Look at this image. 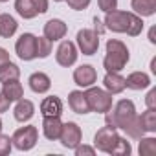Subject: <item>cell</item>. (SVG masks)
<instances>
[{
    "mask_svg": "<svg viewBox=\"0 0 156 156\" xmlns=\"http://www.w3.org/2000/svg\"><path fill=\"white\" fill-rule=\"evenodd\" d=\"M11 147H13V141L9 136H4L0 134V156H6L11 152Z\"/></svg>",
    "mask_w": 156,
    "mask_h": 156,
    "instance_id": "obj_29",
    "label": "cell"
},
{
    "mask_svg": "<svg viewBox=\"0 0 156 156\" xmlns=\"http://www.w3.org/2000/svg\"><path fill=\"white\" fill-rule=\"evenodd\" d=\"M85 98L88 101L90 110L94 112H101L105 114L107 110L112 108V94H108L103 88H96V87H88V90L85 92Z\"/></svg>",
    "mask_w": 156,
    "mask_h": 156,
    "instance_id": "obj_4",
    "label": "cell"
},
{
    "mask_svg": "<svg viewBox=\"0 0 156 156\" xmlns=\"http://www.w3.org/2000/svg\"><path fill=\"white\" fill-rule=\"evenodd\" d=\"M20 77V68L17 64H13L11 61L0 66V83H8V81H13V79H19Z\"/></svg>",
    "mask_w": 156,
    "mask_h": 156,
    "instance_id": "obj_24",
    "label": "cell"
},
{
    "mask_svg": "<svg viewBox=\"0 0 156 156\" xmlns=\"http://www.w3.org/2000/svg\"><path fill=\"white\" fill-rule=\"evenodd\" d=\"M66 4H68L72 9H75V11H83V9L88 8L90 0H66Z\"/></svg>",
    "mask_w": 156,
    "mask_h": 156,
    "instance_id": "obj_31",
    "label": "cell"
},
{
    "mask_svg": "<svg viewBox=\"0 0 156 156\" xmlns=\"http://www.w3.org/2000/svg\"><path fill=\"white\" fill-rule=\"evenodd\" d=\"M98 6H99L101 11L108 13V11L118 9V0H98Z\"/></svg>",
    "mask_w": 156,
    "mask_h": 156,
    "instance_id": "obj_30",
    "label": "cell"
},
{
    "mask_svg": "<svg viewBox=\"0 0 156 156\" xmlns=\"http://www.w3.org/2000/svg\"><path fill=\"white\" fill-rule=\"evenodd\" d=\"M105 121L108 127L114 129H121L127 132L129 138L132 140H140L143 136V129L140 125V118L136 116V107L130 99H121L116 103L114 110H107L105 112Z\"/></svg>",
    "mask_w": 156,
    "mask_h": 156,
    "instance_id": "obj_1",
    "label": "cell"
},
{
    "mask_svg": "<svg viewBox=\"0 0 156 156\" xmlns=\"http://www.w3.org/2000/svg\"><path fill=\"white\" fill-rule=\"evenodd\" d=\"M105 26L110 31L116 33H127L130 37H138L143 30V22L141 17H138L136 13H129V11H108L105 17Z\"/></svg>",
    "mask_w": 156,
    "mask_h": 156,
    "instance_id": "obj_2",
    "label": "cell"
},
{
    "mask_svg": "<svg viewBox=\"0 0 156 156\" xmlns=\"http://www.w3.org/2000/svg\"><path fill=\"white\" fill-rule=\"evenodd\" d=\"M55 61H57V64H61L64 68L72 66L77 61V48H75V44L72 41H62L59 44V48H57Z\"/></svg>",
    "mask_w": 156,
    "mask_h": 156,
    "instance_id": "obj_10",
    "label": "cell"
},
{
    "mask_svg": "<svg viewBox=\"0 0 156 156\" xmlns=\"http://www.w3.org/2000/svg\"><path fill=\"white\" fill-rule=\"evenodd\" d=\"M15 9L17 13L22 17V19H35L39 13L35 9V4H33V0H15Z\"/></svg>",
    "mask_w": 156,
    "mask_h": 156,
    "instance_id": "obj_23",
    "label": "cell"
},
{
    "mask_svg": "<svg viewBox=\"0 0 156 156\" xmlns=\"http://www.w3.org/2000/svg\"><path fill=\"white\" fill-rule=\"evenodd\" d=\"M61 130H62V121H61V116H44L42 119V132L48 140H59L61 136Z\"/></svg>",
    "mask_w": 156,
    "mask_h": 156,
    "instance_id": "obj_14",
    "label": "cell"
},
{
    "mask_svg": "<svg viewBox=\"0 0 156 156\" xmlns=\"http://www.w3.org/2000/svg\"><path fill=\"white\" fill-rule=\"evenodd\" d=\"M149 39H151L152 44H156V39H154V28H151V31H149Z\"/></svg>",
    "mask_w": 156,
    "mask_h": 156,
    "instance_id": "obj_37",
    "label": "cell"
},
{
    "mask_svg": "<svg viewBox=\"0 0 156 156\" xmlns=\"http://www.w3.org/2000/svg\"><path fill=\"white\" fill-rule=\"evenodd\" d=\"M53 2H62V0H53Z\"/></svg>",
    "mask_w": 156,
    "mask_h": 156,
    "instance_id": "obj_40",
    "label": "cell"
},
{
    "mask_svg": "<svg viewBox=\"0 0 156 156\" xmlns=\"http://www.w3.org/2000/svg\"><path fill=\"white\" fill-rule=\"evenodd\" d=\"M68 31V26L61 20V19H51L44 24V37L48 41H61Z\"/></svg>",
    "mask_w": 156,
    "mask_h": 156,
    "instance_id": "obj_12",
    "label": "cell"
},
{
    "mask_svg": "<svg viewBox=\"0 0 156 156\" xmlns=\"http://www.w3.org/2000/svg\"><path fill=\"white\" fill-rule=\"evenodd\" d=\"M118 140H119V134L116 132V129L107 125V127H103V129H99L96 132V136H94V147L98 151H101V152H108L110 154V151L114 149V145L118 143Z\"/></svg>",
    "mask_w": 156,
    "mask_h": 156,
    "instance_id": "obj_7",
    "label": "cell"
},
{
    "mask_svg": "<svg viewBox=\"0 0 156 156\" xmlns=\"http://www.w3.org/2000/svg\"><path fill=\"white\" fill-rule=\"evenodd\" d=\"M130 151H132V149H130V143L119 136V140H118V143L114 145V149L110 151V154H114V156H129Z\"/></svg>",
    "mask_w": 156,
    "mask_h": 156,
    "instance_id": "obj_28",
    "label": "cell"
},
{
    "mask_svg": "<svg viewBox=\"0 0 156 156\" xmlns=\"http://www.w3.org/2000/svg\"><path fill=\"white\" fill-rule=\"evenodd\" d=\"M62 147L66 149H75L77 145L81 143L83 140V132H81V127L73 123V121H68V123H62V130H61V136H59Z\"/></svg>",
    "mask_w": 156,
    "mask_h": 156,
    "instance_id": "obj_9",
    "label": "cell"
},
{
    "mask_svg": "<svg viewBox=\"0 0 156 156\" xmlns=\"http://www.w3.org/2000/svg\"><path fill=\"white\" fill-rule=\"evenodd\" d=\"M41 114L42 116H61L62 114V101L57 96L44 98L41 103Z\"/></svg>",
    "mask_w": 156,
    "mask_h": 156,
    "instance_id": "obj_19",
    "label": "cell"
},
{
    "mask_svg": "<svg viewBox=\"0 0 156 156\" xmlns=\"http://www.w3.org/2000/svg\"><path fill=\"white\" fill-rule=\"evenodd\" d=\"M125 87L130 90H143L151 87V77L143 72H132L127 79H125Z\"/></svg>",
    "mask_w": 156,
    "mask_h": 156,
    "instance_id": "obj_18",
    "label": "cell"
},
{
    "mask_svg": "<svg viewBox=\"0 0 156 156\" xmlns=\"http://www.w3.org/2000/svg\"><path fill=\"white\" fill-rule=\"evenodd\" d=\"M75 154L77 156H83V154H88V156H92V154H96V149L94 147H88V145H77L75 147Z\"/></svg>",
    "mask_w": 156,
    "mask_h": 156,
    "instance_id": "obj_32",
    "label": "cell"
},
{
    "mask_svg": "<svg viewBox=\"0 0 156 156\" xmlns=\"http://www.w3.org/2000/svg\"><path fill=\"white\" fill-rule=\"evenodd\" d=\"M0 132H2V119H0Z\"/></svg>",
    "mask_w": 156,
    "mask_h": 156,
    "instance_id": "obj_39",
    "label": "cell"
},
{
    "mask_svg": "<svg viewBox=\"0 0 156 156\" xmlns=\"http://www.w3.org/2000/svg\"><path fill=\"white\" fill-rule=\"evenodd\" d=\"M145 105H147V108L156 110V90H154V88L147 94V98H145Z\"/></svg>",
    "mask_w": 156,
    "mask_h": 156,
    "instance_id": "obj_33",
    "label": "cell"
},
{
    "mask_svg": "<svg viewBox=\"0 0 156 156\" xmlns=\"http://www.w3.org/2000/svg\"><path fill=\"white\" fill-rule=\"evenodd\" d=\"M6 62H9V53H8V50L0 48V66L6 64Z\"/></svg>",
    "mask_w": 156,
    "mask_h": 156,
    "instance_id": "obj_36",
    "label": "cell"
},
{
    "mask_svg": "<svg viewBox=\"0 0 156 156\" xmlns=\"http://www.w3.org/2000/svg\"><path fill=\"white\" fill-rule=\"evenodd\" d=\"M68 107H70L72 112H75V114H88V112H90L88 101H87V98H85V94H83L81 90L70 92V96H68Z\"/></svg>",
    "mask_w": 156,
    "mask_h": 156,
    "instance_id": "obj_15",
    "label": "cell"
},
{
    "mask_svg": "<svg viewBox=\"0 0 156 156\" xmlns=\"http://www.w3.org/2000/svg\"><path fill=\"white\" fill-rule=\"evenodd\" d=\"M13 114H15V119L20 121V123L30 121V119L33 118V114H35V105H33L30 99H22V98H20V99L17 101V105H15Z\"/></svg>",
    "mask_w": 156,
    "mask_h": 156,
    "instance_id": "obj_16",
    "label": "cell"
},
{
    "mask_svg": "<svg viewBox=\"0 0 156 156\" xmlns=\"http://www.w3.org/2000/svg\"><path fill=\"white\" fill-rule=\"evenodd\" d=\"M96 79H98V72L92 64H81L79 68L73 70V81L77 87L88 88L96 83Z\"/></svg>",
    "mask_w": 156,
    "mask_h": 156,
    "instance_id": "obj_11",
    "label": "cell"
},
{
    "mask_svg": "<svg viewBox=\"0 0 156 156\" xmlns=\"http://www.w3.org/2000/svg\"><path fill=\"white\" fill-rule=\"evenodd\" d=\"M37 138H39V130L37 127L33 125H28V127H20L13 132L11 136V141L13 145L19 149V151H31L37 143Z\"/></svg>",
    "mask_w": 156,
    "mask_h": 156,
    "instance_id": "obj_5",
    "label": "cell"
},
{
    "mask_svg": "<svg viewBox=\"0 0 156 156\" xmlns=\"http://www.w3.org/2000/svg\"><path fill=\"white\" fill-rule=\"evenodd\" d=\"M50 53H51V41H48L46 37H37V57L46 59Z\"/></svg>",
    "mask_w": 156,
    "mask_h": 156,
    "instance_id": "obj_27",
    "label": "cell"
},
{
    "mask_svg": "<svg viewBox=\"0 0 156 156\" xmlns=\"http://www.w3.org/2000/svg\"><path fill=\"white\" fill-rule=\"evenodd\" d=\"M103 87L108 94H121L127 87H125V77L119 75V72H107V75L103 77Z\"/></svg>",
    "mask_w": 156,
    "mask_h": 156,
    "instance_id": "obj_13",
    "label": "cell"
},
{
    "mask_svg": "<svg viewBox=\"0 0 156 156\" xmlns=\"http://www.w3.org/2000/svg\"><path fill=\"white\" fill-rule=\"evenodd\" d=\"M140 156H154L156 154V140L154 138H140Z\"/></svg>",
    "mask_w": 156,
    "mask_h": 156,
    "instance_id": "obj_26",
    "label": "cell"
},
{
    "mask_svg": "<svg viewBox=\"0 0 156 156\" xmlns=\"http://www.w3.org/2000/svg\"><path fill=\"white\" fill-rule=\"evenodd\" d=\"M33 4H35V9H37L39 15L48 11V0H33Z\"/></svg>",
    "mask_w": 156,
    "mask_h": 156,
    "instance_id": "obj_34",
    "label": "cell"
},
{
    "mask_svg": "<svg viewBox=\"0 0 156 156\" xmlns=\"http://www.w3.org/2000/svg\"><path fill=\"white\" fill-rule=\"evenodd\" d=\"M15 51L22 61H33L37 59V37L33 33H22L17 39Z\"/></svg>",
    "mask_w": 156,
    "mask_h": 156,
    "instance_id": "obj_6",
    "label": "cell"
},
{
    "mask_svg": "<svg viewBox=\"0 0 156 156\" xmlns=\"http://www.w3.org/2000/svg\"><path fill=\"white\" fill-rule=\"evenodd\" d=\"M28 83H30V88H31L35 94H46V92L50 90V87H51L50 77H48L46 73H42V72L31 73L30 79H28Z\"/></svg>",
    "mask_w": 156,
    "mask_h": 156,
    "instance_id": "obj_17",
    "label": "cell"
},
{
    "mask_svg": "<svg viewBox=\"0 0 156 156\" xmlns=\"http://www.w3.org/2000/svg\"><path fill=\"white\" fill-rule=\"evenodd\" d=\"M140 118V125L143 129V132H154L156 130V110L152 108H147Z\"/></svg>",
    "mask_w": 156,
    "mask_h": 156,
    "instance_id": "obj_25",
    "label": "cell"
},
{
    "mask_svg": "<svg viewBox=\"0 0 156 156\" xmlns=\"http://www.w3.org/2000/svg\"><path fill=\"white\" fill-rule=\"evenodd\" d=\"M130 6L138 17H151L156 13V0H132Z\"/></svg>",
    "mask_w": 156,
    "mask_h": 156,
    "instance_id": "obj_20",
    "label": "cell"
},
{
    "mask_svg": "<svg viewBox=\"0 0 156 156\" xmlns=\"http://www.w3.org/2000/svg\"><path fill=\"white\" fill-rule=\"evenodd\" d=\"M75 39L83 55H94L99 48V33L96 30H81Z\"/></svg>",
    "mask_w": 156,
    "mask_h": 156,
    "instance_id": "obj_8",
    "label": "cell"
},
{
    "mask_svg": "<svg viewBox=\"0 0 156 156\" xmlns=\"http://www.w3.org/2000/svg\"><path fill=\"white\" fill-rule=\"evenodd\" d=\"M2 94L13 103V101H19L22 96H24V88L22 85L19 83V79H13V81H8L4 83V88H2Z\"/></svg>",
    "mask_w": 156,
    "mask_h": 156,
    "instance_id": "obj_22",
    "label": "cell"
},
{
    "mask_svg": "<svg viewBox=\"0 0 156 156\" xmlns=\"http://www.w3.org/2000/svg\"><path fill=\"white\" fill-rule=\"evenodd\" d=\"M151 70H152V73H156V59L151 61Z\"/></svg>",
    "mask_w": 156,
    "mask_h": 156,
    "instance_id": "obj_38",
    "label": "cell"
},
{
    "mask_svg": "<svg viewBox=\"0 0 156 156\" xmlns=\"http://www.w3.org/2000/svg\"><path fill=\"white\" fill-rule=\"evenodd\" d=\"M17 28H19V24H17V20L11 15H8V13L0 15V37H4V39L13 37Z\"/></svg>",
    "mask_w": 156,
    "mask_h": 156,
    "instance_id": "obj_21",
    "label": "cell"
},
{
    "mask_svg": "<svg viewBox=\"0 0 156 156\" xmlns=\"http://www.w3.org/2000/svg\"><path fill=\"white\" fill-rule=\"evenodd\" d=\"M0 2H8V0H0Z\"/></svg>",
    "mask_w": 156,
    "mask_h": 156,
    "instance_id": "obj_41",
    "label": "cell"
},
{
    "mask_svg": "<svg viewBox=\"0 0 156 156\" xmlns=\"http://www.w3.org/2000/svg\"><path fill=\"white\" fill-rule=\"evenodd\" d=\"M9 105H11V101H9L2 92H0V114H2V112H8V110H9Z\"/></svg>",
    "mask_w": 156,
    "mask_h": 156,
    "instance_id": "obj_35",
    "label": "cell"
},
{
    "mask_svg": "<svg viewBox=\"0 0 156 156\" xmlns=\"http://www.w3.org/2000/svg\"><path fill=\"white\" fill-rule=\"evenodd\" d=\"M129 62V48L118 41L110 39L107 42V55L103 59V66L107 72H121Z\"/></svg>",
    "mask_w": 156,
    "mask_h": 156,
    "instance_id": "obj_3",
    "label": "cell"
}]
</instances>
